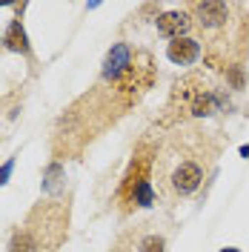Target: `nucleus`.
Instances as JSON below:
<instances>
[{"instance_id": "f257e3e1", "label": "nucleus", "mask_w": 249, "mask_h": 252, "mask_svg": "<svg viewBox=\"0 0 249 252\" xmlns=\"http://www.w3.org/2000/svg\"><path fill=\"white\" fill-rule=\"evenodd\" d=\"M155 83V66L146 52H132L129 43L118 40L106 52L100 78L86 94L61 115L52 138L55 160L75 158L83 152L86 143H92L109 124H115L126 109H132L149 86Z\"/></svg>"}, {"instance_id": "f03ea898", "label": "nucleus", "mask_w": 249, "mask_h": 252, "mask_svg": "<svg viewBox=\"0 0 249 252\" xmlns=\"http://www.w3.org/2000/svg\"><path fill=\"white\" fill-rule=\"evenodd\" d=\"M220 155L215 132L201 126H181L166 135L155 149V198L166 206H178L198 195Z\"/></svg>"}, {"instance_id": "7ed1b4c3", "label": "nucleus", "mask_w": 249, "mask_h": 252, "mask_svg": "<svg viewBox=\"0 0 249 252\" xmlns=\"http://www.w3.org/2000/svg\"><path fill=\"white\" fill-rule=\"evenodd\" d=\"M69 235V201H37L9 238V252H58Z\"/></svg>"}, {"instance_id": "20e7f679", "label": "nucleus", "mask_w": 249, "mask_h": 252, "mask_svg": "<svg viewBox=\"0 0 249 252\" xmlns=\"http://www.w3.org/2000/svg\"><path fill=\"white\" fill-rule=\"evenodd\" d=\"M155 149L157 146H152V143H140L129 160V169L115 195V204L124 215L135 212L140 206L155 204V178H152L155 175Z\"/></svg>"}, {"instance_id": "39448f33", "label": "nucleus", "mask_w": 249, "mask_h": 252, "mask_svg": "<svg viewBox=\"0 0 249 252\" xmlns=\"http://www.w3.org/2000/svg\"><path fill=\"white\" fill-rule=\"evenodd\" d=\"M220 94L218 89L203 78V75H187L184 80H175L172 86V97L166 112L169 115V124H184L187 118H206L218 109Z\"/></svg>"}, {"instance_id": "423d86ee", "label": "nucleus", "mask_w": 249, "mask_h": 252, "mask_svg": "<svg viewBox=\"0 0 249 252\" xmlns=\"http://www.w3.org/2000/svg\"><path fill=\"white\" fill-rule=\"evenodd\" d=\"M235 9H238V3H220V0H198V3L187 6L192 23L206 34H226Z\"/></svg>"}, {"instance_id": "0eeeda50", "label": "nucleus", "mask_w": 249, "mask_h": 252, "mask_svg": "<svg viewBox=\"0 0 249 252\" xmlns=\"http://www.w3.org/2000/svg\"><path fill=\"white\" fill-rule=\"evenodd\" d=\"M112 252H166V235L155 229V223H140L118 238Z\"/></svg>"}, {"instance_id": "6e6552de", "label": "nucleus", "mask_w": 249, "mask_h": 252, "mask_svg": "<svg viewBox=\"0 0 249 252\" xmlns=\"http://www.w3.org/2000/svg\"><path fill=\"white\" fill-rule=\"evenodd\" d=\"M195 23H192V17L189 12H163V15L155 17V29L163 34V37H169V40H178V37H187V32L192 29Z\"/></svg>"}, {"instance_id": "1a4fd4ad", "label": "nucleus", "mask_w": 249, "mask_h": 252, "mask_svg": "<svg viewBox=\"0 0 249 252\" xmlns=\"http://www.w3.org/2000/svg\"><path fill=\"white\" fill-rule=\"evenodd\" d=\"M166 58H169L175 66H192V63L201 58V43H198L195 37H178V40H169Z\"/></svg>"}, {"instance_id": "9d476101", "label": "nucleus", "mask_w": 249, "mask_h": 252, "mask_svg": "<svg viewBox=\"0 0 249 252\" xmlns=\"http://www.w3.org/2000/svg\"><path fill=\"white\" fill-rule=\"evenodd\" d=\"M3 49H9V52H17V55H23V58H31V46H29V34L23 29V23H20V17H15L12 23H9V29L3 32Z\"/></svg>"}, {"instance_id": "9b49d317", "label": "nucleus", "mask_w": 249, "mask_h": 252, "mask_svg": "<svg viewBox=\"0 0 249 252\" xmlns=\"http://www.w3.org/2000/svg\"><path fill=\"white\" fill-rule=\"evenodd\" d=\"M63 181H66V169H63L61 160H49L46 169H43V181H40V189H43V195H55L58 189L63 187Z\"/></svg>"}, {"instance_id": "f8f14e48", "label": "nucleus", "mask_w": 249, "mask_h": 252, "mask_svg": "<svg viewBox=\"0 0 249 252\" xmlns=\"http://www.w3.org/2000/svg\"><path fill=\"white\" fill-rule=\"evenodd\" d=\"M12 169H15V158H9V160H6V163L0 166V187H3L6 181H9V175H12Z\"/></svg>"}, {"instance_id": "ddd939ff", "label": "nucleus", "mask_w": 249, "mask_h": 252, "mask_svg": "<svg viewBox=\"0 0 249 252\" xmlns=\"http://www.w3.org/2000/svg\"><path fill=\"white\" fill-rule=\"evenodd\" d=\"M220 252H241V250H238V247H223Z\"/></svg>"}]
</instances>
